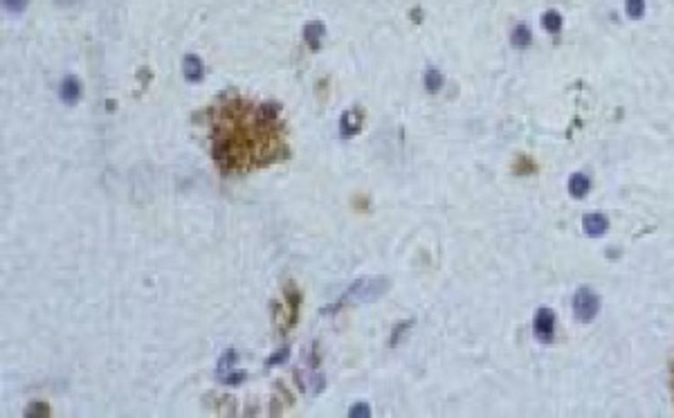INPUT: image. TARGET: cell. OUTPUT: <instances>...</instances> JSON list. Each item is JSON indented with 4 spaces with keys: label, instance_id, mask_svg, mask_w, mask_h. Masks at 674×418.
I'll list each match as a JSON object with an SVG mask.
<instances>
[{
    "label": "cell",
    "instance_id": "1",
    "mask_svg": "<svg viewBox=\"0 0 674 418\" xmlns=\"http://www.w3.org/2000/svg\"><path fill=\"white\" fill-rule=\"evenodd\" d=\"M387 290H389L387 277H362L349 286V290L344 293V297H339V302L335 306H326L322 310V315L337 312L339 308H344L349 304H373L378 299H382V295Z\"/></svg>",
    "mask_w": 674,
    "mask_h": 418
},
{
    "label": "cell",
    "instance_id": "2",
    "mask_svg": "<svg viewBox=\"0 0 674 418\" xmlns=\"http://www.w3.org/2000/svg\"><path fill=\"white\" fill-rule=\"evenodd\" d=\"M598 310H600V297L593 293L591 288H587V286L578 288V293L573 297V315H575V320L591 322V320H596Z\"/></svg>",
    "mask_w": 674,
    "mask_h": 418
},
{
    "label": "cell",
    "instance_id": "3",
    "mask_svg": "<svg viewBox=\"0 0 674 418\" xmlns=\"http://www.w3.org/2000/svg\"><path fill=\"white\" fill-rule=\"evenodd\" d=\"M533 333L539 342H553L555 337V312L551 308H539L533 320Z\"/></svg>",
    "mask_w": 674,
    "mask_h": 418
},
{
    "label": "cell",
    "instance_id": "4",
    "mask_svg": "<svg viewBox=\"0 0 674 418\" xmlns=\"http://www.w3.org/2000/svg\"><path fill=\"white\" fill-rule=\"evenodd\" d=\"M362 122H364V113L362 108H351L347 111L344 115L339 117V135L342 140H351L360 133L362 128Z\"/></svg>",
    "mask_w": 674,
    "mask_h": 418
},
{
    "label": "cell",
    "instance_id": "5",
    "mask_svg": "<svg viewBox=\"0 0 674 418\" xmlns=\"http://www.w3.org/2000/svg\"><path fill=\"white\" fill-rule=\"evenodd\" d=\"M59 99L65 103V106H77L79 99H82V81L77 79L74 74L63 77L59 84Z\"/></svg>",
    "mask_w": 674,
    "mask_h": 418
},
{
    "label": "cell",
    "instance_id": "6",
    "mask_svg": "<svg viewBox=\"0 0 674 418\" xmlns=\"http://www.w3.org/2000/svg\"><path fill=\"white\" fill-rule=\"evenodd\" d=\"M324 36H326V25H324L322 21H310V23H306V28H303V41H306V45H308L313 52L322 50Z\"/></svg>",
    "mask_w": 674,
    "mask_h": 418
},
{
    "label": "cell",
    "instance_id": "7",
    "mask_svg": "<svg viewBox=\"0 0 674 418\" xmlns=\"http://www.w3.org/2000/svg\"><path fill=\"white\" fill-rule=\"evenodd\" d=\"M583 227L587 232V237L598 239V237H602L607 230H610V218H607L605 214H587L583 218Z\"/></svg>",
    "mask_w": 674,
    "mask_h": 418
},
{
    "label": "cell",
    "instance_id": "8",
    "mask_svg": "<svg viewBox=\"0 0 674 418\" xmlns=\"http://www.w3.org/2000/svg\"><path fill=\"white\" fill-rule=\"evenodd\" d=\"M182 72H184V79L191 81V84L203 81L205 65H203L201 57H196V55H187V57H184V59H182Z\"/></svg>",
    "mask_w": 674,
    "mask_h": 418
},
{
    "label": "cell",
    "instance_id": "9",
    "mask_svg": "<svg viewBox=\"0 0 674 418\" xmlns=\"http://www.w3.org/2000/svg\"><path fill=\"white\" fill-rule=\"evenodd\" d=\"M531 43H533V34H531V28L528 25H517V28L512 30V34H510V45L512 47H517V50H526V47H531Z\"/></svg>",
    "mask_w": 674,
    "mask_h": 418
},
{
    "label": "cell",
    "instance_id": "10",
    "mask_svg": "<svg viewBox=\"0 0 674 418\" xmlns=\"http://www.w3.org/2000/svg\"><path fill=\"white\" fill-rule=\"evenodd\" d=\"M589 187H591V182L585 174H573L569 178V193L573 196V198H583V196L589 191Z\"/></svg>",
    "mask_w": 674,
    "mask_h": 418
},
{
    "label": "cell",
    "instance_id": "11",
    "mask_svg": "<svg viewBox=\"0 0 674 418\" xmlns=\"http://www.w3.org/2000/svg\"><path fill=\"white\" fill-rule=\"evenodd\" d=\"M562 16H560V11H555V9H549V11H544V16H541V28H544L549 34H560L562 32Z\"/></svg>",
    "mask_w": 674,
    "mask_h": 418
},
{
    "label": "cell",
    "instance_id": "12",
    "mask_svg": "<svg viewBox=\"0 0 674 418\" xmlns=\"http://www.w3.org/2000/svg\"><path fill=\"white\" fill-rule=\"evenodd\" d=\"M283 293H286L288 308H290V326H293L295 320H297V310H299V293H297V288H295L293 283H288Z\"/></svg>",
    "mask_w": 674,
    "mask_h": 418
},
{
    "label": "cell",
    "instance_id": "13",
    "mask_svg": "<svg viewBox=\"0 0 674 418\" xmlns=\"http://www.w3.org/2000/svg\"><path fill=\"white\" fill-rule=\"evenodd\" d=\"M422 81H425V88H427V93H439V90L443 88V84H445V79H443V74L439 72V70H427L425 72V77H422Z\"/></svg>",
    "mask_w": 674,
    "mask_h": 418
},
{
    "label": "cell",
    "instance_id": "14",
    "mask_svg": "<svg viewBox=\"0 0 674 418\" xmlns=\"http://www.w3.org/2000/svg\"><path fill=\"white\" fill-rule=\"evenodd\" d=\"M625 11L629 18H643L645 16V0H625Z\"/></svg>",
    "mask_w": 674,
    "mask_h": 418
},
{
    "label": "cell",
    "instance_id": "15",
    "mask_svg": "<svg viewBox=\"0 0 674 418\" xmlns=\"http://www.w3.org/2000/svg\"><path fill=\"white\" fill-rule=\"evenodd\" d=\"M218 378H220V383H225V385H243L245 383V378H247V373L245 371H223V373H218Z\"/></svg>",
    "mask_w": 674,
    "mask_h": 418
},
{
    "label": "cell",
    "instance_id": "16",
    "mask_svg": "<svg viewBox=\"0 0 674 418\" xmlns=\"http://www.w3.org/2000/svg\"><path fill=\"white\" fill-rule=\"evenodd\" d=\"M236 360H239V354H236L234 349H228L225 354L220 356V362H218V373H223V371H230L234 364H236Z\"/></svg>",
    "mask_w": 674,
    "mask_h": 418
},
{
    "label": "cell",
    "instance_id": "17",
    "mask_svg": "<svg viewBox=\"0 0 674 418\" xmlns=\"http://www.w3.org/2000/svg\"><path fill=\"white\" fill-rule=\"evenodd\" d=\"M414 326V320H407V322H398V326L393 329V333H391V337H389V344L391 346H398V342H400V337L412 329Z\"/></svg>",
    "mask_w": 674,
    "mask_h": 418
},
{
    "label": "cell",
    "instance_id": "18",
    "mask_svg": "<svg viewBox=\"0 0 674 418\" xmlns=\"http://www.w3.org/2000/svg\"><path fill=\"white\" fill-rule=\"evenodd\" d=\"M288 358H290V346H288V344H283L279 351H274V354L266 360V367H270V369H272V367H276V364H283Z\"/></svg>",
    "mask_w": 674,
    "mask_h": 418
},
{
    "label": "cell",
    "instance_id": "19",
    "mask_svg": "<svg viewBox=\"0 0 674 418\" xmlns=\"http://www.w3.org/2000/svg\"><path fill=\"white\" fill-rule=\"evenodd\" d=\"M25 416L28 418H41V416H50V407L45 402H32L30 407H28V412H25Z\"/></svg>",
    "mask_w": 674,
    "mask_h": 418
},
{
    "label": "cell",
    "instance_id": "20",
    "mask_svg": "<svg viewBox=\"0 0 674 418\" xmlns=\"http://www.w3.org/2000/svg\"><path fill=\"white\" fill-rule=\"evenodd\" d=\"M349 416L351 418H369V416H371V407H369L366 402H355L353 407L349 409Z\"/></svg>",
    "mask_w": 674,
    "mask_h": 418
},
{
    "label": "cell",
    "instance_id": "21",
    "mask_svg": "<svg viewBox=\"0 0 674 418\" xmlns=\"http://www.w3.org/2000/svg\"><path fill=\"white\" fill-rule=\"evenodd\" d=\"M30 0H5V9L11 11V14H21V11L28 7Z\"/></svg>",
    "mask_w": 674,
    "mask_h": 418
},
{
    "label": "cell",
    "instance_id": "22",
    "mask_svg": "<svg viewBox=\"0 0 674 418\" xmlns=\"http://www.w3.org/2000/svg\"><path fill=\"white\" fill-rule=\"evenodd\" d=\"M79 0H55L57 7H70V5H77Z\"/></svg>",
    "mask_w": 674,
    "mask_h": 418
}]
</instances>
